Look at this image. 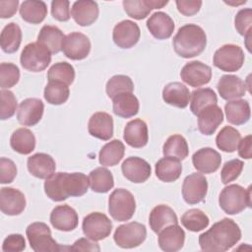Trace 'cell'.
I'll use <instances>...</instances> for the list:
<instances>
[{"instance_id": "1", "label": "cell", "mask_w": 252, "mask_h": 252, "mask_svg": "<svg viewBox=\"0 0 252 252\" xmlns=\"http://www.w3.org/2000/svg\"><path fill=\"white\" fill-rule=\"evenodd\" d=\"M89 185V176L82 172H56L45 179L44 192L52 201L61 202L70 196H83Z\"/></svg>"}, {"instance_id": "2", "label": "cell", "mask_w": 252, "mask_h": 252, "mask_svg": "<svg viewBox=\"0 0 252 252\" xmlns=\"http://www.w3.org/2000/svg\"><path fill=\"white\" fill-rule=\"evenodd\" d=\"M241 238L238 224L231 219L224 218L199 236L201 250L224 252L232 248Z\"/></svg>"}, {"instance_id": "3", "label": "cell", "mask_w": 252, "mask_h": 252, "mask_svg": "<svg viewBox=\"0 0 252 252\" xmlns=\"http://www.w3.org/2000/svg\"><path fill=\"white\" fill-rule=\"evenodd\" d=\"M172 44L174 51L180 57L192 58L205 50L207 35L200 26L187 24L179 28L172 39Z\"/></svg>"}, {"instance_id": "4", "label": "cell", "mask_w": 252, "mask_h": 252, "mask_svg": "<svg viewBox=\"0 0 252 252\" xmlns=\"http://www.w3.org/2000/svg\"><path fill=\"white\" fill-rule=\"evenodd\" d=\"M219 204L221 210L227 215H236L251 207V186L247 189L231 184L224 187L219 197Z\"/></svg>"}, {"instance_id": "5", "label": "cell", "mask_w": 252, "mask_h": 252, "mask_svg": "<svg viewBox=\"0 0 252 252\" xmlns=\"http://www.w3.org/2000/svg\"><path fill=\"white\" fill-rule=\"evenodd\" d=\"M26 234L31 248L35 252H54L64 249L52 238L51 230L44 222L35 221L29 224Z\"/></svg>"}, {"instance_id": "6", "label": "cell", "mask_w": 252, "mask_h": 252, "mask_svg": "<svg viewBox=\"0 0 252 252\" xmlns=\"http://www.w3.org/2000/svg\"><path fill=\"white\" fill-rule=\"evenodd\" d=\"M136 211V201L133 194L124 189H115L108 198V212L116 221L129 220Z\"/></svg>"}, {"instance_id": "7", "label": "cell", "mask_w": 252, "mask_h": 252, "mask_svg": "<svg viewBox=\"0 0 252 252\" xmlns=\"http://www.w3.org/2000/svg\"><path fill=\"white\" fill-rule=\"evenodd\" d=\"M21 65L31 72H41L51 62V52L42 44L32 42L27 44L20 57Z\"/></svg>"}, {"instance_id": "8", "label": "cell", "mask_w": 252, "mask_h": 252, "mask_svg": "<svg viewBox=\"0 0 252 252\" xmlns=\"http://www.w3.org/2000/svg\"><path fill=\"white\" fill-rule=\"evenodd\" d=\"M244 52L235 44H224L214 54V65L224 72L238 71L244 63Z\"/></svg>"}, {"instance_id": "9", "label": "cell", "mask_w": 252, "mask_h": 252, "mask_svg": "<svg viewBox=\"0 0 252 252\" xmlns=\"http://www.w3.org/2000/svg\"><path fill=\"white\" fill-rule=\"evenodd\" d=\"M147 236L146 226L137 221L119 225L114 232L113 239L121 248H135L141 245Z\"/></svg>"}, {"instance_id": "10", "label": "cell", "mask_w": 252, "mask_h": 252, "mask_svg": "<svg viewBox=\"0 0 252 252\" xmlns=\"http://www.w3.org/2000/svg\"><path fill=\"white\" fill-rule=\"evenodd\" d=\"M82 228L87 238L94 241H99L110 234L112 230V222L105 214L93 212L84 218Z\"/></svg>"}, {"instance_id": "11", "label": "cell", "mask_w": 252, "mask_h": 252, "mask_svg": "<svg viewBox=\"0 0 252 252\" xmlns=\"http://www.w3.org/2000/svg\"><path fill=\"white\" fill-rule=\"evenodd\" d=\"M208 192L207 178L201 173H192L185 177L182 184V197L189 205H195L205 200Z\"/></svg>"}, {"instance_id": "12", "label": "cell", "mask_w": 252, "mask_h": 252, "mask_svg": "<svg viewBox=\"0 0 252 252\" xmlns=\"http://www.w3.org/2000/svg\"><path fill=\"white\" fill-rule=\"evenodd\" d=\"M62 51L71 60L85 59L91 51V41L82 32L68 33L63 40Z\"/></svg>"}, {"instance_id": "13", "label": "cell", "mask_w": 252, "mask_h": 252, "mask_svg": "<svg viewBox=\"0 0 252 252\" xmlns=\"http://www.w3.org/2000/svg\"><path fill=\"white\" fill-rule=\"evenodd\" d=\"M180 77L190 87L197 88L208 84L212 78V69L201 61L186 63L180 71Z\"/></svg>"}, {"instance_id": "14", "label": "cell", "mask_w": 252, "mask_h": 252, "mask_svg": "<svg viewBox=\"0 0 252 252\" xmlns=\"http://www.w3.org/2000/svg\"><path fill=\"white\" fill-rule=\"evenodd\" d=\"M141 32L139 26L130 20H124L115 25L112 32L114 43L120 48H131L140 39Z\"/></svg>"}, {"instance_id": "15", "label": "cell", "mask_w": 252, "mask_h": 252, "mask_svg": "<svg viewBox=\"0 0 252 252\" xmlns=\"http://www.w3.org/2000/svg\"><path fill=\"white\" fill-rule=\"evenodd\" d=\"M26 208V197L23 192L12 187H2L0 190V209L7 216H18Z\"/></svg>"}, {"instance_id": "16", "label": "cell", "mask_w": 252, "mask_h": 252, "mask_svg": "<svg viewBox=\"0 0 252 252\" xmlns=\"http://www.w3.org/2000/svg\"><path fill=\"white\" fill-rule=\"evenodd\" d=\"M44 104L39 98H26L19 105L17 119L24 126H34L42 118Z\"/></svg>"}, {"instance_id": "17", "label": "cell", "mask_w": 252, "mask_h": 252, "mask_svg": "<svg viewBox=\"0 0 252 252\" xmlns=\"http://www.w3.org/2000/svg\"><path fill=\"white\" fill-rule=\"evenodd\" d=\"M121 170L126 179L133 183H143L151 176V165L139 157L127 158L121 165Z\"/></svg>"}, {"instance_id": "18", "label": "cell", "mask_w": 252, "mask_h": 252, "mask_svg": "<svg viewBox=\"0 0 252 252\" xmlns=\"http://www.w3.org/2000/svg\"><path fill=\"white\" fill-rule=\"evenodd\" d=\"M78 221L79 218L77 212L68 205L57 206L50 214V222L57 230H74L78 225Z\"/></svg>"}, {"instance_id": "19", "label": "cell", "mask_w": 252, "mask_h": 252, "mask_svg": "<svg viewBox=\"0 0 252 252\" xmlns=\"http://www.w3.org/2000/svg\"><path fill=\"white\" fill-rule=\"evenodd\" d=\"M194 167L202 173H213L217 171L221 162V157L219 152L213 148H202L192 156Z\"/></svg>"}, {"instance_id": "20", "label": "cell", "mask_w": 252, "mask_h": 252, "mask_svg": "<svg viewBox=\"0 0 252 252\" xmlns=\"http://www.w3.org/2000/svg\"><path fill=\"white\" fill-rule=\"evenodd\" d=\"M158 234V246L162 251L176 252L183 247L185 232L177 223L164 227Z\"/></svg>"}, {"instance_id": "21", "label": "cell", "mask_w": 252, "mask_h": 252, "mask_svg": "<svg viewBox=\"0 0 252 252\" xmlns=\"http://www.w3.org/2000/svg\"><path fill=\"white\" fill-rule=\"evenodd\" d=\"M198 129L207 136L213 135L223 121V113L218 104L205 107L198 115Z\"/></svg>"}, {"instance_id": "22", "label": "cell", "mask_w": 252, "mask_h": 252, "mask_svg": "<svg viewBox=\"0 0 252 252\" xmlns=\"http://www.w3.org/2000/svg\"><path fill=\"white\" fill-rule=\"evenodd\" d=\"M89 133L97 139L108 141L113 136V119L102 111L94 113L88 123Z\"/></svg>"}, {"instance_id": "23", "label": "cell", "mask_w": 252, "mask_h": 252, "mask_svg": "<svg viewBox=\"0 0 252 252\" xmlns=\"http://www.w3.org/2000/svg\"><path fill=\"white\" fill-rule=\"evenodd\" d=\"M98 5L91 0H79L74 2L71 9V16L81 27H87L94 24L98 17Z\"/></svg>"}, {"instance_id": "24", "label": "cell", "mask_w": 252, "mask_h": 252, "mask_svg": "<svg viewBox=\"0 0 252 252\" xmlns=\"http://www.w3.org/2000/svg\"><path fill=\"white\" fill-rule=\"evenodd\" d=\"M173 20L164 12H156L147 21V28L157 39H166L174 31Z\"/></svg>"}, {"instance_id": "25", "label": "cell", "mask_w": 252, "mask_h": 252, "mask_svg": "<svg viewBox=\"0 0 252 252\" xmlns=\"http://www.w3.org/2000/svg\"><path fill=\"white\" fill-rule=\"evenodd\" d=\"M28 170L39 179H46L55 172L56 164L53 158L44 153H37L28 158Z\"/></svg>"}, {"instance_id": "26", "label": "cell", "mask_w": 252, "mask_h": 252, "mask_svg": "<svg viewBox=\"0 0 252 252\" xmlns=\"http://www.w3.org/2000/svg\"><path fill=\"white\" fill-rule=\"evenodd\" d=\"M123 139L132 148L140 149L145 147L149 140L146 122L142 119L129 121L124 128Z\"/></svg>"}, {"instance_id": "27", "label": "cell", "mask_w": 252, "mask_h": 252, "mask_svg": "<svg viewBox=\"0 0 252 252\" xmlns=\"http://www.w3.org/2000/svg\"><path fill=\"white\" fill-rule=\"evenodd\" d=\"M218 92L221 98L225 100L236 99L246 93L245 83L235 75H223L218 82Z\"/></svg>"}, {"instance_id": "28", "label": "cell", "mask_w": 252, "mask_h": 252, "mask_svg": "<svg viewBox=\"0 0 252 252\" xmlns=\"http://www.w3.org/2000/svg\"><path fill=\"white\" fill-rule=\"evenodd\" d=\"M167 3L168 1L160 0H124L123 7L129 17L135 20H143L152 10L162 8Z\"/></svg>"}, {"instance_id": "29", "label": "cell", "mask_w": 252, "mask_h": 252, "mask_svg": "<svg viewBox=\"0 0 252 252\" xmlns=\"http://www.w3.org/2000/svg\"><path fill=\"white\" fill-rule=\"evenodd\" d=\"M190 94L188 88L179 82H171L162 90L164 102L178 108H185L188 105Z\"/></svg>"}, {"instance_id": "30", "label": "cell", "mask_w": 252, "mask_h": 252, "mask_svg": "<svg viewBox=\"0 0 252 252\" xmlns=\"http://www.w3.org/2000/svg\"><path fill=\"white\" fill-rule=\"evenodd\" d=\"M178 222L175 212L166 205H158L150 213L149 223L152 230L158 233L164 227Z\"/></svg>"}, {"instance_id": "31", "label": "cell", "mask_w": 252, "mask_h": 252, "mask_svg": "<svg viewBox=\"0 0 252 252\" xmlns=\"http://www.w3.org/2000/svg\"><path fill=\"white\" fill-rule=\"evenodd\" d=\"M139 100L132 93H121L112 98V108L115 115L130 118L139 112Z\"/></svg>"}, {"instance_id": "32", "label": "cell", "mask_w": 252, "mask_h": 252, "mask_svg": "<svg viewBox=\"0 0 252 252\" xmlns=\"http://www.w3.org/2000/svg\"><path fill=\"white\" fill-rule=\"evenodd\" d=\"M156 176L162 182H174L182 172V164L179 159L164 157L158 159L155 165Z\"/></svg>"}, {"instance_id": "33", "label": "cell", "mask_w": 252, "mask_h": 252, "mask_svg": "<svg viewBox=\"0 0 252 252\" xmlns=\"http://www.w3.org/2000/svg\"><path fill=\"white\" fill-rule=\"evenodd\" d=\"M224 111L226 120L233 125H242L248 122L251 116L249 102L245 99L230 100L225 103Z\"/></svg>"}, {"instance_id": "34", "label": "cell", "mask_w": 252, "mask_h": 252, "mask_svg": "<svg viewBox=\"0 0 252 252\" xmlns=\"http://www.w3.org/2000/svg\"><path fill=\"white\" fill-rule=\"evenodd\" d=\"M64 38L65 35L59 28L45 25L41 28L37 35V42L44 45L51 52V54H56L62 50Z\"/></svg>"}, {"instance_id": "35", "label": "cell", "mask_w": 252, "mask_h": 252, "mask_svg": "<svg viewBox=\"0 0 252 252\" xmlns=\"http://www.w3.org/2000/svg\"><path fill=\"white\" fill-rule=\"evenodd\" d=\"M10 145L15 152L21 155H29L35 148V137L31 130L19 128L11 135Z\"/></svg>"}, {"instance_id": "36", "label": "cell", "mask_w": 252, "mask_h": 252, "mask_svg": "<svg viewBox=\"0 0 252 252\" xmlns=\"http://www.w3.org/2000/svg\"><path fill=\"white\" fill-rule=\"evenodd\" d=\"M125 153L124 144L120 140H112L106 143L98 154L99 163L103 166H114L123 158Z\"/></svg>"}, {"instance_id": "37", "label": "cell", "mask_w": 252, "mask_h": 252, "mask_svg": "<svg viewBox=\"0 0 252 252\" xmlns=\"http://www.w3.org/2000/svg\"><path fill=\"white\" fill-rule=\"evenodd\" d=\"M20 15L27 23L39 24L47 15L46 4L43 1H24L20 6Z\"/></svg>"}, {"instance_id": "38", "label": "cell", "mask_w": 252, "mask_h": 252, "mask_svg": "<svg viewBox=\"0 0 252 252\" xmlns=\"http://www.w3.org/2000/svg\"><path fill=\"white\" fill-rule=\"evenodd\" d=\"M22 41V31L16 23L6 25L0 35V45L5 53L16 52Z\"/></svg>"}, {"instance_id": "39", "label": "cell", "mask_w": 252, "mask_h": 252, "mask_svg": "<svg viewBox=\"0 0 252 252\" xmlns=\"http://www.w3.org/2000/svg\"><path fill=\"white\" fill-rule=\"evenodd\" d=\"M90 186L94 192L107 193L114 186L112 173L105 167H96L89 174Z\"/></svg>"}, {"instance_id": "40", "label": "cell", "mask_w": 252, "mask_h": 252, "mask_svg": "<svg viewBox=\"0 0 252 252\" xmlns=\"http://www.w3.org/2000/svg\"><path fill=\"white\" fill-rule=\"evenodd\" d=\"M190 109L194 115H198L205 107L217 104L218 97L216 93L210 88H202L193 91L190 94Z\"/></svg>"}, {"instance_id": "41", "label": "cell", "mask_w": 252, "mask_h": 252, "mask_svg": "<svg viewBox=\"0 0 252 252\" xmlns=\"http://www.w3.org/2000/svg\"><path fill=\"white\" fill-rule=\"evenodd\" d=\"M162 153L164 157H170L182 160L187 158L189 154L187 141L179 134L171 135L163 144Z\"/></svg>"}, {"instance_id": "42", "label": "cell", "mask_w": 252, "mask_h": 252, "mask_svg": "<svg viewBox=\"0 0 252 252\" xmlns=\"http://www.w3.org/2000/svg\"><path fill=\"white\" fill-rule=\"evenodd\" d=\"M241 140L238 130L231 126H224L216 137L217 147L225 153H233Z\"/></svg>"}, {"instance_id": "43", "label": "cell", "mask_w": 252, "mask_h": 252, "mask_svg": "<svg viewBox=\"0 0 252 252\" xmlns=\"http://www.w3.org/2000/svg\"><path fill=\"white\" fill-rule=\"evenodd\" d=\"M69 87L66 84L57 81H48L43 93L45 100L54 105H60L66 102L69 98Z\"/></svg>"}, {"instance_id": "44", "label": "cell", "mask_w": 252, "mask_h": 252, "mask_svg": "<svg viewBox=\"0 0 252 252\" xmlns=\"http://www.w3.org/2000/svg\"><path fill=\"white\" fill-rule=\"evenodd\" d=\"M208 216L199 209H190L181 217L182 225L190 231L197 232L205 229L209 225Z\"/></svg>"}, {"instance_id": "45", "label": "cell", "mask_w": 252, "mask_h": 252, "mask_svg": "<svg viewBox=\"0 0 252 252\" xmlns=\"http://www.w3.org/2000/svg\"><path fill=\"white\" fill-rule=\"evenodd\" d=\"M48 81H57L71 85L75 79L74 67L68 62H58L52 65L47 72Z\"/></svg>"}, {"instance_id": "46", "label": "cell", "mask_w": 252, "mask_h": 252, "mask_svg": "<svg viewBox=\"0 0 252 252\" xmlns=\"http://www.w3.org/2000/svg\"><path fill=\"white\" fill-rule=\"evenodd\" d=\"M105 91L107 96L113 98L121 93H132L134 91V84L131 78L126 75H115L107 81Z\"/></svg>"}, {"instance_id": "47", "label": "cell", "mask_w": 252, "mask_h": 252, "mask_svg": "<svg viewBox=\"0 0 252 252\" xmlns=\"http://www.w3.org/2000/svg\"><path fill=\"white\" fill-rule=\"evenodd\" d=\"M20 79V70L13 63H1L0 65V87L2 90L14 87Z\"/></svg>"}, {"instance_id": "48", "label": "cell", "mask_w": 252, "mask_h": 252, "mask_svg": "<svg viewBox=\"0 0 252 252\" xmlns=\"http://www.w3.org/2000/svg\"><path fill=\"white\" fill-rule=\"evenodd\" d=\"M0 119L6 120L11 118L17 109V98L13 92L9 90H2L0 92Z\"/></svg>"}, {"instance_id": "49", "label": "cell", "mask_w": 252, "mask_h": 252, "mask_svg": "<svg viewBox=\"0 0 252 252\" xmlns=\"http://www.w3.org/2000/svg\"><path fill=\"white\" fill-rule=\"evenodd\" d=\"M244 163L238 158H234L226 161L220 171V178L223 184H228L229 182L235 180L241 173Z\"/></svg>"}, {"instance_id": "50", "label": "cell", "mask_w": 252, "mask_h": 252, "mask_svg": "<svg viewBox=\"0 0 252 252\" xmlns=\"http://www.w3.org/2000/svg\"><path fill=\"white\" fill-rule=\"evenodd\" d=\"M252 25V10L250 8L241 9L235 16L234 26L239 34L245 36L251 32Z\"/></svg>"}, {"instance_id": "51", "label": "cell", "mask_w": 252, "mask_h": 252, "mask_svg": "<svg viewBox=\"0 0 252 252\" xmlns=\"http://www.w3.org/2000/svg\"><path fill=\"white\" fill-rule=\"evenodd\" d=\"M17 175V166L13 160L1 158H0V183L8 184L13 182Z\"/></svg>"}, {"instance_id": "52", "label": "cell", "mask_w": 252, "mask_h": 252, "mask_svg": "<svg viewBox=\"0 0 252 252\" xmlns=\"http://www.w3.org/2000/svg\"><path fill=\"white\" fill-rule=\"evenodd\" d=\"M26 249V240L22 234L14 233L8 235L2 244L4 252H21Z\"/></svg>"}, {"instance_id": "53", "label": "cell", "mask_w": 252, "mask_h": 252, "mask_svg": "<svg viewBox=\"0 0 252 252\" xmlns=\"http://www.w3.org/2000/svg\"><path fill=\"white\" fill-rule=\"evenodd\" d=\"M70 2L67 0H54L51 2V15L59 22H67L70 19Z\"/></svg>"}, {"instance_id": "54", "label": "cell", "mask_w": 252, "mask_h": 252, "mask_svg": "<svg viewBox=\"0 0 252 252\" xmlns=\"http://www.w3.org/2000/svg\"><path fill=\"white\" fill-rule=\"evenodd\" d=\"M177 10L184 16H193L197 14L202 6L200 0H176Z\"/></svg>"}, {"instance_id": "55", "label": "cell", "mask_w": 252, "mask_h": 252, "mask_svg": "<svg viewBox=\"0 0 252 252\" xmlns=\"http://www.w3.org/2000/svg\"><path fill=\"white\" fill-rule=\"evenodd\" d=\"M68 249L74 251H100V247L95 241H91V239L89 240L87 238H79L75 241L73 246L68 247Z\"/></svg>"}, {"instance_id": "56", "label": "cell", "mask_w": 252, "mask_h": 252, "mask_svg": "<svg viewBox=\"0 0 252 252\" xmlns=\"http://www.w3.org/2000/svg\"><path fill=\"white\" fill-rule=\"evenodd\" d=\"M19 5L18 0H2L0 1V17L2 19L11 18L17 12Z\"/></svg>"}, {"instance_id": "57", "label": "cell", "mask_w": 252, "mask_h": 252, "mask_svg": "<svg viewBox=\"0 0 252 252\" xmlns=\"http://www.w3.org/2000/svg\"><path fill=\"white\" fill-rule=\"evenodd\" d=\"M251 145H252L251 135H247L243 139H241L238 143V146H237L239 157H241L245 159H250L251 157H252Z\"/></svg>"}]
</instances>
